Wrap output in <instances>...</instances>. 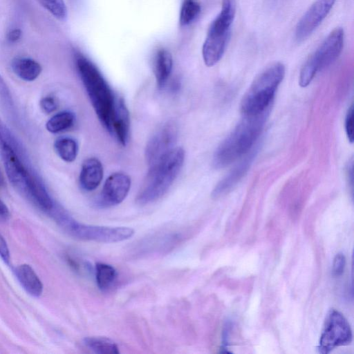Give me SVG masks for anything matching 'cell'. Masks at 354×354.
Here are the masks:
<instances>
[{
  "label": "cell",
  "instance_id": "18",
  "mask_svg": "<svg viewBox=\"0 0 354 354\" xmlns=\"http://www.w3.org/2000/svg\"><path fill=\"white\" fill-rule=\"evenodd\" d=\"M250 162V158H248L235 167L216 185L212 191V196L216 198L229 192L244 176L249 168Z\"/></svg>",
  "mask_w": 354,
  "mask_h": 354
},
{
  "label": "cell",
  "instance_id": "25",
  "mask_svg": "<svg viewBox=\"0 0 354 354\" xmlns=\"http://www.w3.org/2000/svg\"><path fill=\"white\" fill-rule=\"evenodd\" d=\"M0 103L10 115L13 113L14 104L10 91L0 74Z\"/></svg>",
  "mask_w": 354,
  "mask_h": 354
},
{
  "label": "cell",
  "instance_id": "13",
  "mask_svg": "<svg viewBox=\"0 0 354 354\" xmlns=\"http://www.w3.org/2000/svg\"><path fill=\"white\" fill-rule=\"evenodd\" d=\"M130 119L129 111L122 97L116 98L110 133L114 135L120 144L125 146L129 136Z\"/></svg>",
  "mask_w": 354,
  "mask_h": 354
},
{
  "label": "cell",
  "instance_id": "12",
  "mask_svg": "<svg viewBox=\"0 0 354 354\" xmlns=\"http://www.w3.org/2000/svg\"><path fill=\"white\" fill-rule=\"evenodd\" d=\"M230 32L217 34L207 32L203 43L202 55L205 65L211 67L221 59L224 54Z\"/></svg>",
  "mask_w": 354,
  "mask_h": 354
},
{
  "label": "cell",
  "instance_id": "14",
  "mask_svg": "<svg viewBox=\"0 0 354 354\" xmlns=\"http://www.w3.org/2000/svg\"><path fill=\"white\" fill-rule=\"evenodd\" d=\"M103 167L95 158L86 159L81 167L79 182L81 187L88 192L95 189L103 178Z\"/></svg>",
  "mask_w": 354,
  "mask_h": 354
},
{
  "label": "cell",
  "instance_id": "19",
  "mask_svg": "<svg viewBox=\"0 0 354 354\" xmlns=\"http://www.w3.org/2000/svg\"><path fill=\"white\" fill-rule=\"evenodd\" d=\"M54 149L58 156L67 162H73L78 153V144L71 137H59L56 139Z\"/></svg>",
  "mask_w": 354,
  "mask_h": 354
},
{
  "label": "cell",
  "instance_id": "21",
  "mask_svg": "<svg viewBox=\"0 0 354 354\" xmlns=\"http://www.w3.org/2000/svg\"><path fill=\"white\" fill-rule=\"evenodd\" d=\"M75 116L69 111H63L53 115L46 122V128L52 133H57L70 129L74 124Z\"/></svg>",
  "mask_w": 354,
  "mask_h": 354
},
{
  "label": "cell",
  "instance_id": "8",
  "mask_svg": "<svg viewBox=\"0 0 354 354\" xmlns=\"http://www.w3.org/2000/svg\"><path fill=\"white\" fill-rule=\"evenodd\" d=\"M351 326L339 311L332 309L326 315L319 339L318 349L327 354L340 346L349 344L352 341Z\"/></svg>",
  "mask_w": 354,
  "mask_h": 354
},
{
  "label": "cell",
  "instance_id": "1",
  "mask_svg": "<svg viewBox=\"0 0 354 354\" xmlns=\"http://www.w3.org/2000/svg\"><path fill=\"white\" fill-rule=\"evenodd\" d=\"M0 156L12 186L37 207L48 206L51 197L41 179L26 162L23 149L11 131L0 136Z\"/></svg>",
  "mask_w": 354,
  "mask_h": 354
},
{
  "label": "cell",
  "instance_id": "32",
  "mask_svg": "<svg viewBox=\"0 0 354 354\" xmlns=\"http://www.w3.org/2000/svg\"><path fill=\"white\" fill-rule=\"evenodd\" d=\"M10 216V212L7 205L0 198V216L3 218H8Z\"/></svg>",
  "mask_w": 354,
  "mask_h": 354
},
{
  "label": "cell",
  "instance_id": "20",
  "mask_svg": "<svg viewBox=\"0 0 354 354\" xmlns=\"http://www.w3.org/2000/svg\"><path fill=\"white\" fill-rule=\"evenodd\" d=\"M84 344L95 353L118 354V345L111 339L103 337H86L83 340Z\"/></svg>",
  "mask_w": 354,
  "mask_h": 354
},
{
  "label": "cell",
  "instance_id": "7",
  "mask_svg": "<svg viewBox=\"0 0 354 354\" xmlns=\"http://www.w3.org/2000/svg\"><path fill=\"white\" fill-rule=\"evenodd\" d=\"M344 40V30L340 27L335 28L329 33L302 66L299 79L301 87L307 86L318 72L337 59L342 53Z\"/></svg>",
  "mask_w": 354,
  "mask_h": 354
},
{
  "label": "cell",
  "instance_id": "4",
  "mask_svg": "<svg viewBox=\"0 0 354 354\" xmlns=\"http://www.w3.org/2000/svg\"><path fill=\"white\" fill-rule=\"evenodd\" d=\"M185 152L174 147L152 165L136 197V203L145 205L163 196L172 185L183 165Z\"/></svg>",
  "mask_w": 354,
  "mask_h": 354
},
{
  "label": "cell",
  "instance_id": "17",
  "mask_svg": "<svg viewBox=\"0 0 354 354\" xmlns=\"http://www.w3.org/2000/svg\"><path fill=\"white\" fill-rule=\"evenodd\" d=\"M173 66L171 53L167 49H159L154 58L153 72L157 86L162 88L167 83Z\"/></svg>",
  "mask_w": 354,
  "mask_h": 354
},
{
  "label": "cell",
  "instance_id": "16",
  "mask_svg": "<svg viewBox=\"0 0 354 354\" xmlns=\"http://www.w3.org/2000/svg\"><path fill=\"white\" fill-rule=\"evenodd\" d=\"M11 68L17 77L27 82L36 80L42 71L39 62L26 57H17L13 59L11 62Z\"/></svg>",
  "mask_w": 354,
  "mask_h": 354
},
{
  "label": "cell",
  "instance_id": "31",
  "mask_svg": "<svg viewBox=\"0 0 354 354\" xmlns=\"http://www.w3.org/2000/svg\"><path fill=\"white\" fill-rule=\"evenodd\" d=\"M22 32L19 28H13L7 33V39L10 43L17 42L20 39Z\"/></svg>",
  "mask_w": 354,
  "mask_h": 354
},
{
  "label": "cell",
  "instance_id": "24",
  "mask_svg": "<svg viewBox=\"0 0 354 354\" xmlns=\"http://www.w3.org/2000/svg\"><path fill=\"white\" fill-rule=\"evenodd\" d=\"M55 18L63 20L67 16V8L64 0H37Z\"/></svg>",
  "mask_w": 354,
  "mask_h": 354
},
{
  "label": "cell",
  "instance_id": "29",
  "mask_svg": "<svg viewBox=\"0 0 354 354\" xmlns=\"http://www.w3.org/2000/svg\"><path fill=\"white\" fill-rule=\"evenodd\" d=\"M0 257L3 261V262L6 264H9L10 261V253L8 246V244L3 238V236L0 234Z\"/></svg>",
  "mask_w": 354,
  "mask_h": 354
},
{
  "label": "cell",
  "instance_id": "33",
  "mask_svg": "<svg viewBox=\"0 0 354 354\" xmlns=\"http://www.w3.org/2000/svg\"><path fill=\"white\" fill-rule=\"evenodd\" d=\"M4 185H5L4 177H3V175L0 169V188L3 187Z\"/></svg>",
  "mask_w": 354,
  "mask_h": 354
},
{
  "label": "cell",
  "instance_id": "27",
  "mask_svg": "<svg viewBox=\"0 0 354 354\" xmlns=\"http://www.w3.org/2000/svg\"><path fill=\"white\" fill-rule=\"evenodd\" d=\"M346 266V258L344 254L338 253L335 255L333 263V274L335 277L342 275Z\"/></svg>",
  "mask_w": 354,
  "mask_h": 354
},
{
  "label": "cell",
  "instance_id": "23",
  "mask_svg": "<svg viewBox=\"0 0 354 354\" xmlns=\"http://www.w3.org/2000/svg\"><path fill=\"white\" fill-rule=\"evenodd\" d=\"M201 6L196 0H184L180 11L179 22L181 26L192 23L201 12Z\"/></svg>",
  "mask_w": 354,
  "mask_h": 354
},
{
  "label": "cell",
  "instance_id": "6",
  "mask_svg": "<svg viewBox=\"0 0 354 354\" xmlns=\"http://www.w3.org/2000/svg\"><path fill=\"white\" fill-rule=\"evenodd\" d=\"M57 225L71 236L82 241L116 243L130 239L134 230L128 227H108L77 222L63 209L53 216Z\"/></svg>",
  "mask_w": 354,
  "mask_h": 354
},
{
  "label": "cell",
  "instance_id": "11",
  "mask_svg": "<svg viewBox=\"0 0 354 354\" xmlns=\"http://www.w3.org/2000/svg\"><path fill=\"white\" fill-rule=\"evenodd\" d=\"M131 187V178L122 172L112 174L106 180L100 196L103 206L121 203L127 197Z\"/></svg>",
  "mask_w": 354,
  "mask_h": 354
},
{
  "label": "cell",
  "instance_id": "28",
  "mask_svg": "<svg viewBox=\"0 0 354 354\" xmlns=\"http://www.w3.org/2000/svg\"><path fill=\"white\" fill-rule=\"evenodd\" d=\"M345 129L350 142L353 141V106L349 108L345 120Z\"/></svg>",
  "mask_w": 354,
  "mask_h": 354
},
{
  "label": "cell",
  "instance_id": "30",
  "mask_svg": "<svg viewBox=\"0 0 354 354\" xmlns=\"http://www.w3.org/2000/svg\"><path fill=\"white\" fill-rule=\"evenodd\" d=\"M230 323L227 322L224 326L223 330V335H222V346H221V352L222 353H228L227 348V339L230 332Z\"/></svg>",
  "mask_w": 354,
  "mask_h": 354
},
{
  "label": "cell",
  "instance_id": "26",
  "mask_svg": "<svg viewBox=\"0 0 354 354\" xmlns=\"http://www.w3.org/2000/svg\"><path fill=\"white\" fill-rule=\"evenodd\" d=\"M39 105L44 113H50L57 109L58 102L54 97L48 95L41 99Z\"/></svg>",
  "mask_w": 354,
  "mask_h": 354
},
{
  "label": "cell",
  "instance_id": "22",
  "mask_svg": "<svg viewBox=\"0 0 354 354\" xmlns=\"http://www.w3.org/2000/svg\"><path fill=\"white\" fill-rule=\"evenodd\" d=\"M117 277L115 269L111 265L97 263L95 265V279L98 288L104 290L113 283Z\"/></svg>",
  "mask_w": 354,
  "mask_h": 354
},
{
  "label": "cell",
  "instance_id": "2",
  "mask_svg": "<svg viewBox=\"0 0 354 354\" xmlns=\"http://www.w3.org/2000/svg\"><path fill=\"white\" fill-rule=\"evenodd\" d=\"M268 113L269 109L258 114L244 115L216 149L213 157L216 168L227 167L248 153L259 138Z\"/></svg>",
  "mask_w": 354,
  "mask_h": 354
},
{
  "label": "cell",
  "instance_id": "5",
  "mask_svg": "<svg viewBox=\"0 0 354 354\" xmlns=\"http://www.w3.org/2000/svg\"><path fill=\"white\" fill-rule=\"evenodd\" d=\"M284 75L285 66L280 62L272 64L258 75L242 99L241 109L243 115L268 110Z\"/></svg>",
  "mask_w": 354,
  "mask_h": 354
},
{
  "label": "cell",
  "instance_id": "10",
  "mask_svg": "<svg viewBox=\"0 0 354 354\" xmlns=\"http://www.w3.org/2000/svg\"><path fill=\"white\" fill-rule=\"evenodd\" d=\"M335 2V0H317L308 8L296 26L297 41H302L313 33L327 17Z\"/></svg>",
  "mask_w": 354,
  "mask_h": 354
},
{
  "label": "cell",
  "instance_id": "15",
  "mask_svg": "<svg viewBox=\"0 0 354 354\" xmlns=\"http://www.w3.org/2000/svg\"><path fill=\"white\" fill-rule=\"evenodd\" d=\"M14 273L20 285L29 295L38 297L42 294V282L30 265H19L15 268Z\"/></svg>",
  "mask_w": 354,
  "mask_h": 354
},
{
  "label": "cell",
  "instance_id": "9",
  "mask_svg": "<svg viewBox=\"0 0 354 354\" xmlns=\"http://www.w3.org/2000/svg\"><path fill=\"white\" fill-rule=\"evenodd\" d=\"M178 129L171 122L164 124L151 137L145 149V158L149 166L175 147Z\"/></svg>",
  "mask_w": 354,
  "mask_h": 354
},
{
  "label": "cell",
  "instance_id": "3",
  "mask_svg": "<svg viewBox=\"0 0 354 354\" xmlns=\"http://www.w3.org/2000/svg\"><path fill=\"white\" fill-rule=\"evenodd\" d=\"M75 65L100 122L110 133L117 97L100 71L89 59L78 55L75 59Z\"/></svg>",
  "mask_w": 354,
  "mask_h": 354
}]
</instances>
